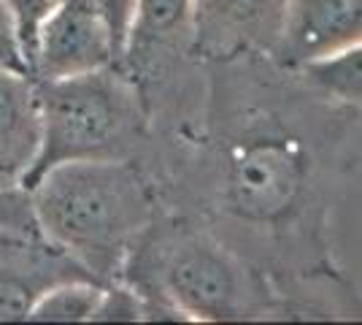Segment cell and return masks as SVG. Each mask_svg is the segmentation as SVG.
Here are the masks:
<instances>
[{
    "label": "cell",
    "instance_id": "cell-1",
    "mask_svg": "<svg viewBox=\"0 0 362 325\" xmlns=\"http://www.w3.org/2000/svg\"><path fill=\"white\" fill-rule=\"evenodd\" d=\"M38 231L103 282L122 279L130 252L154 225V198L136 160H74L30 187Z\"/></svg>",
    "mask_w": 362,
    "mask_h": 325
},
{
    "label": "cell",
    "instance_id": "cell-2",
    "mask_svg": "<svg viewBox=\"0 0 362 325\" xmlns=\"http://www.w3.org/2000/svg\"><path fill=\"white\" fill-rule=\"evenodd\" d=\"M41 149L25 173L30 190L49 169L74 160H136L146 144V98L117 65L76 76L35 81Z\"/></svg>",
    "mask_w": 362,
    "mask_h": 325
},
{
    "label": "cell",
    "instance_id": "cell-3",
    "mask_svg": "<svg viewBox=\"0 0 362 325\" xmlns=\"http://www.w3.org/2000/svg\"><path fill=\"white\" fill-rule=\"evenodd\" d=\"M130 263L154 268L124 277L144 298V320H241L255 304L238 258L206 233L176 228L157 241L146 231Z\"/></svg>",
    "mask_w": 362,
    "mask_h": 325
},
{
    "label": "cell",
    "instance_id": "cell-4",
    "mask_svg": "<svg viewBox=\"0 0 362 325\" xmlns=\"http://www.w3.org/2000/svg\"><path fill=\"white\" fill-rule=\"evenodd\" d=\"M308 179V152L298 139L238 141L225 173V195L246 222H276L298 206Z\"/></svg>",
    "mask_w": 362,
    "mask_h": 325
},
{
    "label": "cell",
    "instance_id": "cell-5",
    "mask_svg": "<svg viewBox=\"0 0 362 325\" xmlns=\"http://www.w3.org/2000/svg\"><path fill=\"white\" fill-rule=\"evenodd\" d=\"M74 279L103 282L41 231H0V323L28 320L46 290Z\"/></svg>",
    "mask_w": 362,
    "mask_h": 325
},
{
    "label": "cell",
    "instance_id": "cell-6",
    "mask_svg": "<svg viewBox=\"0 0 362 325\" xmlns=\"http://www.w3.org/2000/svg\"><path fill=\"white\" fill-rule=\"evenodd\" d=\"M289 0H192L189 57L233 60L268 55L284 28Z\"/></svg>",
    "mask_w": 362,
    "mask_h": 325
},
{
    "label": "cell",
    "instance_id": "cell-7",
    "mask_svg": "<svg viewBox=\"0 0 362 325\" xmlns=\"http://www.w3.org/2000/svg\"><path fill=\"white\" fill-rule=\"evenodd\" d=\"M106 65H114V52L100 14L90 0H60L38 30L30 76L52 81Z\"/></svg>",
    "mask_w": 362,
    "mask_h": 325
},
{
    "label": "cell",
    "instance_id": "cell-8",
    "mask_svg": "<svg viewBox=\"0 0 362 325\" xmlns=\"http://www.w3.org/2000/svg\"><path fill=\"white\" fill-rule=\"evenodd\" d=\"M362 44V0H289L271 57L284 71Z\"/></svg>",
    "mask_w": 362,
    "mask_h": 325
},
{
    "label": "cell",
    "instance_id": "cell-9",
    "mask_svg": "<svg viewBox=\"0 0 362 325\" xmlns=\"http://www.w3.org/2000/svg\"><path fill=\"white\" fill-rule=\"evenodd\" d=\"M192 0H136L124 71L141 81L176 55H189Z\"/></svg>",
    "mask_w": 362,
    "mask_h": 325
},
{
    "label": "cell",
    "instance_id": "cell-10",
    "mask_svg": "<svg viewBox=\"0 0 362 325\" xmlns=\"http://www.w3.org/2000/svg\"><path fill=\"white\" fill-rule=\"evenodd\" d=\"M41 149L35 79L0 71V185H22Z\"/></svg>",
    "mask_w": 362,
    "mask_h": 325
},
{
    "label": "cell",
    "instance_id": "cell-11",
    "mask_svg": "<svg viewBox=\"0 0 362 325\" xmlns=\"http://www.w3.org/2000/svg\"><path fill=\"white\" fill-rule=\"evenodd\" d=\"M300 74L325 98H335L349 106H362V44L341 49L322 60L305 62Z\"/></svg>",
    "mask_w": 362,
    "mask_h": 325
},
{
    "label": "cell",
    "instance_id": "cell-12",
    "mask_svg": "<svg viewBox=\"0 0 362 325\" xmlns=\"http://www.w3.org/2000/svg\"><path fill=\"white\" fill-rule=\"evenodd\" d=\"M103 287H106L103 282H92V279H74V282L54 285L35 301L28 320L33 323H90Z\"/></svg>",
    "mask_w": 362,
    "mask_h": 325
},
{
    "label": "cell",
    "instance_id": "cell-13",
    "mask_svg": "<svg viewBox=\"0 0 362 325\" xmlns=\"http://www.w3.org/2000/svg\"><path fill=\"white\" fill-rule=\"evenodd\" d=\"M90 3L106 25L111 52H114V65L124 71L130 33H133V22H136V0H90Z\"/></svg>",
    "mask_w": 362,
    "mask_h": 325
},
{
    "label": "cell",
    "instance_id": "cell-14",
    "mask_svg": "<svg viewBox=\"0 0 362 325\" xmlns=\"http://www.w3.org/2000/svg\"><path fill=\"white\" fill-rule=\"evenodd\" d=\"M144 320V298L136 287L122 279L108 282L100 293V301L92 312L90 323H141Z\"/></svg>",
    "mask_w": 362,
    "mask_h": 325
},
{
    "label": "cell",
    "instance_id": "cell-15",
    "mask_svg": "<svg viewBox=\"0 0 362 325\" xmlns=\"http://www.w3.org/2000/svg\"><path fill=\"white\" fill-rule=\"evenodd\" d=\"M3 3H6V8L14 16L19 47H22L28 71H30L33 55H35V41H38V30H41V25L49 19V14L60 6V0H3Z\"/></svg>",
    "mask_w": 362,
    "mask_h": 325
},
{
    "label": "cell",
    "instance_id": "cell-16",
    "mask_svg": "<svg viewBox=\"0 0 362 325\" xmlns=\"http://www.w3.org/2000/svg\"><path fill=\"white\" fill-rule=\"evenodd\" d=\"M0 231H38L30 190L22 185H0Z\"/></svg>",
    "mask_w": 362,
    "mask_h": 325
},
{
    "label": "cell",
    "instance_id": "cell-17",
    "mask_svg": "<svg viewBox=\"0 0 362 325\" xmlns=\"http://www.w3.org/2000/svg\"><path fill=\"white\" fill-rule=\"evenodd\" d=\"M0 71H14V74H28L30 76L25 55H22V47H19L14 16L6 8L3 0H0Z\"/></svg>",
    "mask_w": 362,
    "mask_h": 325
}]
</instances>
